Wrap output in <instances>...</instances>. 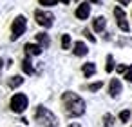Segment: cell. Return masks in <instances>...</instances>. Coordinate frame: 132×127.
Masks as SVG:
<instances>
[{
	"label": "cell",
	"mask_w": 132,
	"mask_h": 127,
	"mask_svg": "<svg viewBox=\"0 0 132 127\" xmlns=\"http://www.w3.org/2000/svg\"><path fill=\"white\" fill-rule=\"evenodd\" d=\"M62 102H63V107H65L67 116L76 118V116H81L85 113V102L76 93H71V91L63 93L62 94Z\"/></svg>",
	"instance_id": "1"
},
{
	"label": "cell",
	"mask_w": 132,
	"mask_h": 127,
	"mask_svg": "<svg viewBox=\"0 0 132 127\" xmlns=\"http://www.w3.org/2000/svg\"><path fill=\"white\" fill-rule=\"evenodd\" d=\"M35 116H36V120H38L44 127H58L56 116H54L49 109H45V107H38L36 113H35Z\"/></svg>",
	"instance_id": "2"
},
{
	"label": "cell",
	"mask_w": 132,
	"mask_h": 127,
	"mask_svg": "<svg viewBox=\"0 0 132 127\" xmlns=\"http://www.w3.org/2000/svg\"><path fill=\"white\" fill-rule=\"evenodd\" d=\"M26 27H27L26 17H24V15H18V17L13 20V24H11V40H18V38L24 35Z\"/></svg>",
	"instance_id": "3"
},
{
	"label": "cell",
	"mask_w": 132,
	"mask_h": 127,
	"mask_svg": "<svg viewBox=\"0 0 132 127\" xmlns=\"http://www.w3.org/2000/svg\"><path fill=\"white\" fill-rule=\"evenodd\" d=\"M27 105H29V100L24 93H16L9 102V107H11L13 113H24L27 109Z\"/></svg>",
	"instance_id": "4"
},
{
	"label": "cell",
	"mask_w": 132,
	"mask_h": 127,
	"mask_svg": "<svg viewBox=\"0 0 132 127\" xmlns=\"http://www.w3.org/2000/svg\"><path fill=\"white\" fill-rule=\"evenodd\" d=\"M35 18H36V24L42 26V27H45V29L51 27L53 22H54L53 13H49V11H42V9H36V11H35Z\"/></svg>",
	"instance_id": "5"
},
{
	"label": "cell",
	"mask_w": 132,
	"mask_h": 127,
	"mask_svg": "<svg viewBox=\"0 0 132 127\" xmlns=\"http://www.w3.org/2000/svg\"><path fill=\"white\" fill-rule=\"evenodd\" d=\"M114 17H116V22H118V27L125 33L130 31V26H128V20H127V15L121 8H114Z\"/></svg>",
	"instance_id": "6"
},
{
	"label": "cell",
	"mask_w": 132,
	"mask_h": 127,
	"mask_svg": "<svg viewBox=\"0 0 132 127\" xmlns=\"http://www.w3.org/2000/svg\"><path fill=\"white\" fill-rule=\"evenodd\" d=\"M74 15H76V18H80V20L89 18V15H90V4H89V2H81V4L76 8Z\"/></svg>",
	"instance_id": "7"
},
{
	"label": "cell",
	"mask_w": 132,
	"mask_h": 127,
	"mask_svg": "<svg viewBox=\"0 0 132 127\" xmlns=\"http://www.w3.org/2000/svg\"><path fill=\"white\" fill-rule=\"evenodd\" d=\"M119 93H121V82L118 78H112L109 84V94L112 98H116V96H119Z\"/></svg>",
	"instance_id": "8"
},
{
	"label": "cell",
	"mask_w": 132,
	"mask_h": 127,
	"mask_svg": "<svg viewBox=\"0 0 132 127\" xmlns=\"http://www.w3.org/2000/svg\"><path fill=\"white\" fill-rule=\"evenodd\" d=\"M24 51H26L27 58H29V56H38V55L42 53V46H40V44H26Z\"/></svg>",
	"instance_id": "9"
},
{
	"label": "cell",
	"mask_w": 132,
	"mask_h": 127,
	"mask_svg": "<svg viewBox=\"0 0 132 127\" xmlns=\"http://www.w3.org/2000/svg\"><path fill=\"white\" fill-rule=\"evenodd\" d=\"M105 26H107L105 17H96V18L92 20V27H94V31H96V33H101V31L105 29Z\"/></svg>",
	"instance_id": "10"
},
{
	"label": "cell",
	"mask_w": 132,
	"mask_h": 127,
	"mask_svg": "<svg viewBox=\"0 0 132 127\" xmlns=\"http://www.w3.org/2000/svg\"><path fill=\"white\" fill-rule=\"evenodd\" d=\"M72 51H74V55H76V56H85V55L89 53V47H87L83 42H76Z\"/></svg>",
	"instance_id": "11"
},
{
	"label": "cell",
	"mask_w": 132,
	"mask_h": 127,
	"mask_svg": "<svg viewBox=\"0 0 132 127\" xmlns=\"http://www.w3.org/2000/svg\"><path fill=\"white\" fill-rule=\"evenodd\" d=\"M81 71H83L85 78H90V76H92V74L96 73V64H94V62H87V64H83Z\"/></svg>",
	"instance_id": "12"
},
{
	"label": "cell",
	"mask_w": 132,
	"mask_h": 127,
	"mask_svg": "<svg viewBox=\"0 0 132 127\" xmlns=\"http://www.w3.org/2000/svg\"><path fill=\"white\" fill-rule=\"evenodd\" d=\"M24 84V78L20 76V74H16V76H11L9 78V87L11 89H16V87H20Z\"/></svg>",
	"instance_id": "13"
},
{
	"label": "cell",
	"mask_w": 132,
	"mask_h": 127,
	"mask_svg": "<svg viewBox=\"0 0 132 127\" xmlns=\"http://www.w3.org/2000/svg\"><path fill=\"white\" fill-rule=\"evenodd\" d=\"M22 71H24L26 74H33V73H35V67H33V64H31L29 58H26V60L22 62Z\"/></svg>",
	"instance_id": "14"
},
{
	"label": "cell",
	"mask_w": 132,
	"mask_h": 127,
	"mask_svg": "<svg viewBox=\"0 0 132 127\" xmlns=\"http://www.w3.org/2000/svg\"><path fill=\"white\" fill-rule=\"evenodd\" d=\"M36 40H38V44L42 47H49V36H47V33H38L36 35Z\"/></svg>",
	"instance_id": "15"
},
{
	"label": "cell",
	"mask_w": 132,
	"mask_h": 127,
	"mask_svg": "<svg viewBox=\"0 0 132 127\" xmlns=\"http://www.w3.org/2000/svg\"><path fill=\"white\" fill-rule=\"evenodd\" d=\"M105 71H107V73H112V71H114V56H112V55H109V56H107V65H105Z\"/></svg>",
	"instance_id": "16"
},
{
	"label": "cell",
	"mask_w": 132,
	"mask_h": 127,
	"mask_svg": "<svg viewBox=\"0 0 132 127\" xmlns=\"http://www.w3.org/2000/svg\"><path fill=\"white\" fill-rule=\"evenodd\" d=\"M62 49H71V36L62 35Z\"/></svg>",
	"instance_id": "17"
},
{
	"label": "cell",
	"mask_w": 132,
	"mask_h": 127,
	"mask_svg": "<svg viewBox=\"0 0 132 127\" xmlns=\"http://www.w3.org/2000/svg\"><path fill=\"white\" fill-rule=\"evenodd\" d=\"M112 123H114V116H112V114H105V116H103V125H105V127H110Z\"/></svg>",
	"instance_id": "18"
},
{
	"label": "cell",
	"mask_w": 132,
	"mask_h": 127,
	"mask_svg": "<svg viewBox=\"0 0 132 127\" xmlns=\"http://www.w3.org/2000/svg\"><path fill=\"white\" fill-rule=\"evenodd\" d=\"M101 87H103V82H94V84H90V85H89V91H92V93H94V91H100Z\"/></svg>",
	"instance_id": "19"
},
{
	"label": "cell",
	"mask_w": 132,
	"mask_h": 127,
	"mask_svg": "<svg viewBox=\"0 0 132 127\" xmlns=\"http://www.w3.org/2000/svg\"><path fill=\"white\" fill-rule=\"evenodd\" d=\"M38 2H40V6H47V8H51V6H56L58 0H38Z\"/></svg>",
	"instance_id": "20"
},
{
	"label": "cell",
	"mask_w": 132,
	"mask_h": 127,
	"mask_svg": "<svg viewBox=\"0 0 132 127\" xmlns=\"http://www.w3.org/2000/svg\"><path fill=\"white\" fill-rule=\"evenodd\" d=\"M128 118H130V111H121V113H119V120H121V122H127Z\"/></svg>",
	"instance_id": "21"
},
{
	"label": "cell",
	"mask_w": 132,
	"mask_h": 127,
	"mask_svg": "<svg viewBox=\"0 0 132 127\" xmlns=\"http://www.w3.org/2000/svg\"><path fill=\"white\" fill-rule=\"evenodd\" d=\"M125 80L132 84V65H130V67H128V69L125 71Z\"/></svg>",
	"instance_id": "22"
},
{
	"label": "cell",
	"mask_w": 132,
	"mask_h": 127,
	"mask_svg": "<svg viewBox=\"0 0 132 127\" xmlns=\"http://www.w3.org/2000/svg\"><path fill=\"white\" fill-rule=\"evenodd\" d=\"M83 35L87 36V40H90V42H96V38H94V35H90V31H89V29H85V31H83Z\"/></svg>",
	"instance_id": "23"
},
{
	"label": "cell",
	"mask_w": 132,
	"mask_h": 127,
	"mask_svg": "<svg viewBox=\"0 0 132 127\" xmlns=\"http://www.w3.org/2000/svg\"><path fill=\"white\" fill-rule=\"evenodd\" d=\"M116 69H118V73H125V71H127L128 67H127V65H118Z\"/></svg>",
	"instance_id": "24"
},
{
	"label": "cell",
	"mask_w": 132,
	"mask_h": 127,
	"mask_svg": "<svg viewBox=\"0 0 132 127\" xmlns=\"http://www.w3.org/2000/svg\"><path fill=\"white\" fill-rule=\"evenodd\" d=\"M118 2L123 4V6H128V4H130V0H118Z\"/></svg>",
	"instance_id": "25"
},
{
	"label": "cell",
	"mask_w": 132,
	"mask_h": 127,
	"mask_svg": "<svg viewBox=\"0 0 132 127\" xmlns=\"http://www.w3.org/2000/svg\"><path fill=\"white\" fill-rule=\"evenodd\" d=\"M69 127H80V125H78V123H71Z\"/></svg>",
	"instance_id": "26"
},
{
	"label": "cell",
	"mask_w": 132,
	"mask_h": 127,
	"mask_svg": "<svg viewBox=\"0 0 132 127\" xmlns=\"http://www.w3.org/2000/svg\"><path fill=\"white\" fill-rule=\"evenodd\" d=\"M60 2H63V4H69V2H71V0H60Z\"/></svg>",
	"instance_id": "27"
},
{
	"label": "cell",
	"mask_w": 132,
	"mask_h": 127,
	"mask_svg": "<svg viewBox=\"0 0 132 127\" xmlns=\"http://www.w3.org/2000/svg\"><path fill=\"white\" fill-rule=\"evenodd\" d=\"M90 2H96V4H98V2H101V0H90Z\"/></svg>",
	"instance_id": "28"
},
{
	"label": "cell",
	"mask_w": 132,
	"mask_h": 127,
	"mask_svg": "<svg viewBox=\"0 0 132 127\" xmlns=\"http://www.w3.org/2000/svg\"><path fill=\"white\" fill-rule=\"evenodd\" d=\"M0 69H2V58H0Z\"/></svg>",
	"instance_id": "29"
}]
</instances>
